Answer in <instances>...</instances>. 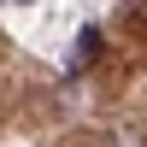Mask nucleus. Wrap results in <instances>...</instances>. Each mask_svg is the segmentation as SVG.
<instances>
[{
    "mask_svg": "<svg viewBox=\"0 0 147 147\" xmlns=\"http://www.w3.org/2000/svg\"><path fill=\"white\" fill-rule=\"evenodd\" d=\"M18 6H30V0H18Z\"/></svg>",
    "mask_w": 147,
    "mask_h": 147,
    "instance_id": "obj_1",
    "label": "nucleus"
}]
</instances>
